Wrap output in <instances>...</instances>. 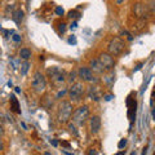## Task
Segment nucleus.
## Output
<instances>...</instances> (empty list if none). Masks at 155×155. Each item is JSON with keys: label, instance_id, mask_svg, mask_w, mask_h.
<instances>
[{"label": "nucleus", "instance_id": "nucleus-1", "mask_svg": "<svg viewBox=\"0 0 155 155\" xmlns=\"http://www.w3.org/2000/svg\"><path fill=\"white\" fill-rule=\"evenodd\" d=\"M71 114H72V105L69 101H62L58 106V111H57V118L58 122L65 124L71 119Z\"/></svg>", "mask_w": 155, "mask_h": 155}, {"label": "nucleus", "instance_id": "nucleus-2", "mask_svg": "<svg viewBox=\"0 0 155 155\" xmlns=\"http://www.w3.org/2000/svg\"><path fill=\"white\" fill-rule=\"evenodd\" d=\"M71 115H72V123L74 124L84 125L87 123V120L89 119V109L88 106H80Z\"/></svg>", "mask_w": 155, "mask_h": 155}, {"label": "nucleus", "instance_id": "nucleus-3", "mask_svg": "<svg viewBox=\"0 0 155 155\" xmlns=\"http://www.w3.org/2000/svg\"><path fill=\"white\" fill-rule=\"evenodd\" d=\"M47 74L54 85H61L65 81V71L60 67H49L47 70Z\"/></svg>", "mask_w": 155, "mask_h": 155}, {"label": "nucleus", "instance_id": "nucleus-4", "mask_svg": "<svg viewBox=\"0 0 155 155\" xmlns=\"http://www.w3.org/2000/svg\"><path fill=\"white\" fill-rule=\"evenodd\" d=\"M31 85H32V89L36 92V93H43L45 91V87H47V80H45V76L41 74L40 71H36L32 76V81H31Z\"/></svg>", "mask_w": 155, "mask_h": 155}, {"label": "nucleus", "instance_id": "nucleus-5", "mask_svg": "<svg viewBox=\"0 0 155 155\" xmlns=\"http://www.w3.org/2000/svg\"><path fill=\"white\" fill-rule=\"evenodd\" d=\"M124 49V41L119 36L114 38L109 43V54L111 56H119Z\"/></svg>", "mask_w": 155, "mask_h": 155}, {"label": "nucleus", "instance_id": "nucleus-6", "mask_svg": "<svg viewBox=\"0 0 155 155\" xmlns=\"http://www.w3.org/2000/svg\"><path fill=\"white\" fill-rule=\"evenodd\" d=\"M69 94H70V98L74 100V101H78L80 100L81 97L84 94V85L83 83H74L70 89H69Z\"/></svg>", "mask_w": 155, "mask_h": 155}, {"label": "nucleus", "instance_id": "nucleus-7", "mask_svg": "<svg viewBox=\"0 0 155 155\" xmlns=\"http://www.w3.org/2000/svg\"><path fill=\"white\" fill-rule=\"evenodd\" d=\"M98 61L101 62V65L104 66L105 70H111L115 65V61L111 54H109V53H101L100 57H98Z\"/></svg>", "mask_w": 155, "mask_h": 155}, {"label": "nucleus", "instance_id": "nucleus-8", "mask_svg": "<svg viewBox=\"0 0 155 155\" xmlns=\"http://www.w3.org/2000/svg\"><path fill=\"white\" fill-rule=\"evenodd\" d=\"M133 12H134V16H137L138 18L143 19L145 17H150V14H151V12L149 11V8L146 5H143V4H134L133 5Z\"/></svg>", "mask_w": 155, "mask_h": 155}, {"label": "nucleus", "instance_id": "nucleus-9", "mask_svg": "<svg viewBox=\"0 0 155 155\" xmlns=\"http://www.w3.org/2000/svg\"><path fill=\"white\" fill-rule=\"evenodd\" d=\"M127 106H128V118L130 122H133L136 118V107H137V101H136V98H133V93L128 96Z\"/></svg>", "mask_w": 155, "mask_h": 155}, {"label": "nucleus", "instance_id": "nucleus-10", "mask_svg": "<svg viewBox=\"0 0 155 155\" xmlns=\"http://www.w3.org/2000/svg\"><path fill=\"white\" fill-rule=\"evenodd\" d=\"M78 74H79V76L83 80H85V81H94V83L97 81V79L93 76V71H92L89 67L81 66L80 69H79V71H78Z\"/></svg>", "mask_w": 155, "mask_h": 155}, {"label": "nucleus", "instance_id": "nucleus-11", "mask_svg": "<svg viewBox=\"0 0 155 155\" xmlns=\"http://www.w3.org/2000/svg\"><path fill=\"white\" fill-rule=\"evenodd\" d=\"M89 129L92 134H97L101 129V118L98 115H94L89 119Z\"/></svg>", "mask_w": 155, "mask_h": 155}, {"label": "nucleus", "instance_id": "nucleus-12", "mask_svg": "<svg viewBox=\"0 0 155 155\" xmlns=\"http://www.w3.org/2000/svg\"><path fill=\"white\" fill-rule=\"evenodd\" d=\"M101 96H102V93H101V91L100 88L97 85H92L89 87V89H88V97L91 100H93V101H100L101 100Z\"/></svg>", "mask_w": 155, "mask_h": 155}, {"label": "nucleus", "instance_id": "nucleus-13", "mask_svg": "<svg viewBox=\"0 0 155 155\" xmlns=\"http://www.w3.org/2000/svg\"><path fill=\"white\" fill-rule=\"evenodd\" d=\"M89 69L92 70V71H94V72H97V74H102V72L105 71V69H104V66L101 65V62L98 61V58H93V60H91V62H89Z\"/></svg>", "mask_w": 155, "mask_h": 155}, {"label": "nucleus", "instance_id": "nucleus-14", "mask_svg": "<svg viewBox=\"0 0 155 155\" xmlns=\"http://www.w3.org/2000/svg\"><path fill=\"white\" fill-rule=\"evenodd\" d=\"M23 16H25L23 11H21V9H16V11L12 13V19L17 23V25H19V23L23 21Z\"/></svg>", "mask_w": 155, "mask_h": 155}, {"label": "nucleus", "instance_id": "nucleus-15", "mask_svg": "<svg viewBox=\"0 0 155 155\" xmlns=\"http://www.w3.org/2000/svg\"><path fill=\"white\" fill-rule=\"evenodd\" d=\"M11 110L14 111L17 114H21V109H19V104H18V100L16 98L14 94H11Z\"/></svg>", "mask_w": 155, "mask_h": 155}, {"label": "nucleus", "instance_id": "nucleus-16", "mask_svg": "<svg viewBox=\"0 0 155 155\" xmlns=\"http://www.w3.org/2000/svg\"><path fill=\"white\" fill-rule=\"evenodd\" d=\"M145 26H146V22H145V19L138 18V19H137V22H136L132 27H133L134 32H140V31H142V30H143Z\"/></svg>", "mask_w": 155, "mask_h": 155}, {"label": "nucleus", "instance_id": "nucleus-17", "mask_svg": "<svg viewBox=\"0 0 155 155\" xmlns=\"http://www.w3.org/2000/svg\"><path fill=\"white\" fill-rule=\"evenodd\" d=\"M19 57H21L22 60L27 61L28 58L31 57V51H30V49H27V48H22V49L19 51Z\"/></svg>", "mask_w": 155, "mask_h": 155}, {"label": "nucleus", "instance_id": "nucleus-18", "mask_svg": "<svg viewBox=\"0 0 155 155\" xmlns=\"http://www.w3.org/2000/svg\"><path fill=\"white\" fill-rule=\"evenodd\" d=\"M28 67H30V64H28V61H25L21 66V74L22 75H26V72L28 71Z\"/></svg>", "mask_w": 155, "mask_h": 155}, {"label": "nucleus", "instance_id": "nucleus-19", "mask_svg": "<svg viewBox=\"0 0 155 155\" xmlns=\"http://www.w3.org/2000/svg\"><path fill=\"white\" fill-rule=\"evenodd\" d=\"M69 129H70V132L75 136V137H78V136H79V132L76 130V125H75L74 123H70V124H69Z\"/></svg>", "mask_w": 155, "mask_h": 155}, {"label": "nucleus", "instance_id": "nucleus-20", "mask_svg": "<svg viewBox=\"0 0 155 155\" xmlns=\"http://www.w3.org/2000/svg\"><path fill=\"white\" fill-rule=\"evenodd\" d=\"M120 35H122V36H124V38L127 39L128 41H132V40H133V36L130 35V34H129V32H128L127 30H123L122 32H120Z\"/></svg>", "mask_w": 155, "mask_h": 155}, {"label": "nucleus", "instance_id": "nucleus-21", "mask_svg": "<svg viewBox=\"0 0 155 155\" xmlns=\"http://www.w3.org/2000/svg\"><path fill=\"white\" fill-rule=\"evenodd\" d=\"M67 17L69 18H74V19H76V18H79L80 17V13L78 12V11H71V12H69V14H67Z\"/></svg>", "mask_w": 155, "mask_h": 155}, {"label": "nucleus", "instance_id": "nucleus-22", "mask_svg": "<svg viewBox=\"0 0 155 155\" xmlns=\"http://www.w3.org/2000/svg\"><path fill=\"white\" fill-rule=\"evenodd\" d=\"M125 145H127V138H123L122 141L119 142V145H118V146H119V149H123V147L125 146Z\"/></svg>", "mask_w": 155, "mask_h": 155}, {"label": "nucleus", "instance_id": "nucleus-23", "mask_svg": "<svg viewBox=\"0 0 155 155\" xmlns=\"http://www.w3.org/2000/svg\"><path fill=\"white\" fill-rule=\"evenodd\" d=\"M12 39H13V40L16 41V43H19V41H21V36H19L18 34H14V35L12 36Z\"/></svg>", "mask_w": 155, "mask_h": 155}, {"label": "nucleus", "instance_id": "nucleus-24", "mask_svg": "<svg viewBox=\"0 0 155 155\" xmlns=\"http://www.w3.org/2000/svg\"><path fill=\"white\" fill-rule=\"evenodd\" d=\"M56 13H57V14H60V16H61V14H64V13H65L64 8H61V7H57V8H56Z\"/></svg>", "mask_w": 155, "mask_h": 155}, {"label": "nucleus", "instance_id": "nucleus-25", "mask_svg": "<svg viewBox=\"0 0 155 155\" xmlns=\"http://www.w3.org/2000/svg\"><path fill=\"white\" fill-rule=\"evenodd\" d=\"M76 72L75 71H71V74H70V81L72 83V81H75V79H76Z\"/></svg>", "mask_w": 155, "mask_h": 155}, {"label": "nucleus", "instance_id": "nucleus-26", "mask_svg": "<svg viewBox=\"0 0 155 155\" xmlns=\"http://www.w3.org/2000/svg\"><path fill=\"white\" fill-rule=\"evenodd\" d=\"M65 31H66V25L65 23H60V32L64 34Z\"/></svg>", "mask_w": 155, "mask_h": 155}, {"label": "nucleus", "instance_id": "nucleus-27", "mask_svg": "<svg viewBox=\"0 0 155 155\" xmlns=\"http://www.w3.org/2000/svg\"><path fill=\"white\" fill-rule=\"evenodd\" d=\"M113 98H114L113 94H106V96H105V101H111Z\"/></svg>", "mask_w": 155, "mask_h": 155}, {"label": "nucleus", "instance_id": "nucleus-28", "mask_svg": "<svg viewBox=\"0 0 155 155\" xmlns=\"http://www.w3.org/2000/svg\"><path fill=\"white\" fill-rule=\"evenodd\" d=\"M89 155H98V153H97V150L91 149V150H89Z\"/></svg>", "mask_w": 155, "mask_h": 155}, {"label": "nucleus", "instance_id": "nucleus-29", "mask_svg": "<svg viewBox=\"0 0 155 155\" xmlns=\"http://www.w3.org/2000/svg\"><path fill=\"white\" fill-rule=\"evenodd\" d=\"M78 27V25H76V22H72L71 23V26H70V28H71V30H75V28Z\"/></svg>", "mask_w": 155, "mask_h": 155}, {"label": "nucleus", "instance_id": "nucleus-30", "mask_svg": "<svg viewBox=\"0 0 155 155\" xmlns=\"http://www.w3.org/2000/svg\"><path fill=\"white\" fill-rule=\"evenodd\" d=\"M65 93H66V91H65V89H64V91H61L60 93H58V96H57V97H58V98H60V97H62V96H64Z\"/></svg>", "mask_w": 155, "mask_h": 155}, {"label": "nucleus", "instance_id": "nucleus-31", "mask_svg": "<svg viewBox=\"0 0 155 155\" xmlns=\"http://www.w3.org/2000/svg\"><path fill=\"white\" fill-rule=\"evenodd\" d=\"M3 150H4V143L2 141V138H0V151H3Z\"/></svg>", "mask_w": 155, "mask_h": 155}, {"label": "nucleus", "instance_id": "nucleus-32", "mask_svg": "<svg viewBox=\"0 0 155 155\" xmlns=\"http://www.w3.org/2000/svg\"><path fill=\"white\" fill-rule=\"evenodd\" d=\"M147 147H149V146H145V147H143V150H142V155H146V153H147Z\"/></svg>", "mask_w": 155, "mask_h": 155}, {"label": "nucleus", "instance_id": "nucleus-33", "mask_svg": "<svg viewBox=\"0 0 155 155\" xmlns=\"http://www.w3.org/2000/svg\"><path fill=\"white\" fill-rule=\"evenodd\" d=\"M4 134V128H3V125L0 124V136H3Z\"/></svg>", "mask_w": 155, "mask_h": 155}, {"label": "nucleus", "instance_id": "nucleus-34", "mask_svg": "<svg viewBox=\"0 0 155 155\" xmlns=\"http://www.w3.org/2000/svg\"><path fill=\"white\" fill-rule=\"evenodd\" d=\"M115 155H124V151H120V153H118V154H115Z\"/></svg>", "mask_w": 155, "mask_h": 155}, {"label": "nucleus", "instance_id": "nucleus-35", "mask_svg": "<svg viewBox=\"0 0 155 155\" xmlns=\"http://www.w3.org/2000/svg\"><path fill=\"white\" fill-rule=\"evenodd\" d=\"M130 155H136V153H134V151H133V153H130Z\"/></svg>", "mask_w": 155, "mask_h": 155}]
</instances>
